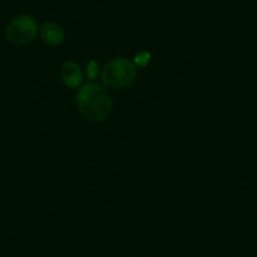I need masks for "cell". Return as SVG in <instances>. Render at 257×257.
Instances as JSON below:
<instances>
[{
    "label": "cell",
    "mask_w": 257,
    "mask_h": 257,
    "mask_svg": "<svg viewBox=\"0 0 257 257\" xmlns=\"http://www.w3.org/2000/svg\"><path fill=\"white\" fill-rule=\"evenodd\" d=\"M77 106L81 115L90 122H102L112 111V100L107 90L97 83L82 86L77 93Z\"/></svg>",
    "instance_id": "1"
},
{
    "label": "cell",
    "mask_w": 257,
    "mask_h": 257,
    "mask_svg": "<svg viewBox=\"0 0 257 257\" xmlns=\"http://www.w3.org/2000/svg\"><path fill=\"white\" fill-rule=\"evenodd\" d=\"M138 70L133 62L126 58H115L103 66L101 80L106 87L123 90L137 81Z\"/></svg>",
    "instance_id": "2"
},
{
    "label": "cell",
    "mask_w": 257,
    "mask_h": 257,
    "mask_svg": "<svg viewBox=\"0 0 257 257\" xmlns=\"http://www.w3.org/2000/svg\"><path fill=\"white\" fill-rule=\"evenodd\" d=\"M38 33V26L31 16L16 17L7 27L6 36L11 43L24 46L34 41Z\"/></svg>",
    "instance_id": "3"
},
{
    "label": "cell",
    "mask_w": 257,
    "mask_h": 257,
    "mask_svg": "<svg viewBox=\"0 0 257 257\" xmlns=\"http://www.w3.org/2000/svg\"><path fill=\"white\" fill-rule=\"evenodd\" d=\"M82 70H81L80 64H77L76 62L68 61L62 66L61 80L64 83V86L70 88L78 87L82 82Z\"/></svg>",
    "instance_id": "4"
},
{
    "label": "cell",
    "mask_w": 257,
    "mask_h": 257,
    "mask_svg": "<svg viewBox=\"0 0 257 257\" xmlns=\"http://www.w3.org/2000/svg\"><path fill=\"white\" fill-rule=\"evenodd\" d=\"M39 31H41V37L44 43L49 44V46H61L63 43L64 32L58 24L48 22V23H44Z\"/></svg>",
    "instance_id": "5"
},
{
    "label": "cell",
    "mask_w": 257,
    "mask_h": 257,
    "mask_svg": "<svg viewBox=\"0 0 257 257\" xmlns=\"http://www.w3.org/2000/svg\"><path fill=\"white\" fill-rule=\"evenodd\" d=\"M152 61V53L148 51H142L134 57V64L138 67H145Z\"/></svg>",
    "instance_id": "6"
},
{
    "label": "cell",
    "mask_w": 257,
    "mask_h": 257,
    "mask_svg": "<svg viewBox=\"0 0 257 257\" xmlns=\"http://www.w3.org/2000/svg\"><path fill=\"white\" fill-rule=\"evenodd\" d=\"M86 75H87L88 80L95 81L98 76V64L96 61H90L86 66Z\"/></svg>",
    "instance_id": "7"
}]
</instances>
